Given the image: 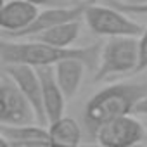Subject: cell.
<instances>
[{"label": "cell", "mask_w": 147, "mask_h": 147, "mask_svg": "<svg viewBox=\"0 0 147 147\" xmlns=\"http://www.w3.org/2000/svg\"><path fill=\"white\" fill-rule=\"evenodd\" d=\"M100 50L102 47L95 43L87 47L61 49L33 38H30L28 42L2 38V42H0V61H2V64H30L35 67H43V66H55L57 62L67 59H82L90 69H97Z\"/></svg>", "instance_id": "1"}, {"label": "cell", "mask_w": 147, "mask_h": 147, "mask_svg": "<svg viewBox=\"0 0 147 147\" xmlns=\"http://www.w3.org/2000/svg\"><path fill=\"white\" fill-rule=\"evenodd\" d=\"M147 95L145 82H118L104 87L92 95L85 106L83 119L85 128L95 138L99 128L116 118L130 116L135 113L137 104Z\"/></svg>", "instance_id": "2"}, {"label": "cell", "mask_w": 147, "mask_h": 147, "mask_svg": "<svg viewBox=\"0 0 147 147\" xmlns=\"http://www.w3.org/2000/svg\"><path fill=\"white\" fill-rule=\"evenodd\" d=\"M138 66V40L135 36L109 38L100 50L94 82L111 80L114 76L135 73Z\"/></svg>", "instance_id": "3"}, {"label": "cell", "mask_w": 147, "mask_h": 147, "mask_svg": "<svg viewBox=\"0 0 147 147\" xmlns=\"http://www.w3.org/2000/svg\"><path fill=\"white\" fill-rule=\"evenodd\" d=\"M85 24L99 36H140L145 30L138 21L126 16V12L100 4H88L83 14Z\"/></svg>", "instance_id": "4"}, {"label": "cell", "mask_w": 147, "mask_h": 147, "mask_svg": "<svg viewBox=\"0 0 147 147\" xmlns=\"http://www.w3.org/2000/svg\"><path fill=\"white\" fill-rule=\"evenodd\" d=\"M35 123H38V118L33 106L19 90L16 82L2 71V78H0V125L21 126Z\"/></svg>", "instance_id": "5"}, {"label": "cell", "mask_w": 147, "mask_h": 147, "mask_svg": "<svg viewBox=\"0 0 147 147\" xmlns=\"http://www.w3.org/2000/svg\"><path fill=\"white\" fill-rule=\"evenodd\" d=\"M145 137L147 126L130 114L102 125L95 135V140L102 147H135Z\"/></svg>", "instance_id": "6"}, {"label": "cell", "mask_w": 147, "mask_h": 147, "mask_svg": "<svg viewBox=\"0 0 147 147\" xmlns=\"http://www.w3.org/2000/svg\"><path fill=\"white\" fill-rule=\"evenodd\" d=\"M2 71L9 75L19 90L26 95L30 104L33 106L38 123L43 126H49L47 116H45V107H43V95H42V82L38 69L30 64H2Z\"/></svg>", "instance_id": "7"}, {"label": "cell", "mask_w": 147, "mask_h": 147, "mask_svg": "<svg viewBox=\"0 0 147 147\" xmlns=\"http://www.w3.org/2000/svg\"><path fill=\"white\" fill-rule=\"evenodd\" d=\"M87 2L80 4H75V5H69V7H52V9H43L36 19L26 28L23 30L21 33H16V35H9V36H14V38H33L36 36L38 33L55 26V24H61V23H67V21H76V19H83V14H85V9H87Z\"/></svg>", "instance_id": "8"}, {"label": "cell", "mask_w": 147, "mask_h": 147, "mask_svg": "<svg viewBox=\"0 0 147 147\" xmlns=\"http://www.w3.org/2000/svg\"><path fill=\"white\" fill-rule=\"evenodd\" d=\"M38 14V7L28 0H2L0 26L4 30V36L21 33L36 19Z\"/></svg>", "instance_id": "9"}, {"label": "cell", "mask_w": 147, "mask_h": 147, "mask_svg": "<svg viewBox=\"0 0 147 147\" xmlns=\"http://www.w3.org/2000/svg\"><path fill=\"white\" fill-rule=\"evenodd\" d=\"M40 82H42V95H43V107H45V116L47 123H54L64 116L66 109V95L61 90L57 80H55V71L54 66H43L36 67Z\"/></svg>", "instance_id": "10"}, {"label": "cell", "mask_w": 147, "mask_h": 147, "mask_svg": "<svg viewBox=\"0 0 147 147\" xmlns=\"http://www.w3.org/2000/svg\"><path fill=\"white\" fill-rule=\"evenodd\" d=\"M88 66L82 61V59H67L62 62H57L54 66L55 71V80L61 87V90L64 92L66 99H73L85 78V69Z\"/></svg>", "instance_id": "11"}, {"label": "cell", "mask_w": 147, "mask_h": 147, "mask_svg": "<svg viewBox=\"0 0 147 147\" xmlns=\"http://www.w3.org/2000/svg\"><path fill=\"white\" fill-rule=\"evenodd\" d=\"M47 128H49V142L54 147H102L100 144L82 145L83 131L76 123V119L69 116H62L61 119L50 123Z\"/></svg>", "instance_id": "12"}, {"label": "cell", "mask_w": 147, "mask_h": 147, "mask_svg": "<svg viewBox=\"0 0 147 147\" xmlns=\"http://www.w3.org/2000/svg\"><path fill=\"white\" fill-rule=\"evenodd\" d=\"M80 33H82V19H76V21L55 24V26L38 33L36 36H33V40H40V42H45L49 45L61 47V49H69L78 40Z\"/></svg>", "instance_id": "13"}, {"label": "cell", "mask_w": 147, "mask_h": 147, "mask_svg": "<svg viewBox=\"0 0 147 147\" xmlns=\"http://www.w3.org/2000/svg\"><path fill=\"white\" fill-rule=\"evenodd\" d=\"M2 138L9 142H30V140H49V128L43 125H21V126H7L0 125Z\"/></svg>", "instance_id": "14"}, {"label": "cell", "mask_w": 147, "mask_h": 147, "mask_svg": "<svg viewBox=\"0 0 147 147\" xmlns=\"http://www.w3.org/2000/svg\"><path fill=\"white\" fill-rule=\"evenodd\" d=\"M145 69H147V26L138 38V66L135 73H142Z\"/></svg>", "instance_id": "15"}, {"label": "cell", "mask_w": 147, "mask_h": 147, "mask_svg": "<svg viewBox=\"0 0 147 147\" xmlns=\"http://www.w3.org/2000/svg\"><path fill=\"white\" fill-rule=\"evenodd\" d=\"M30 4L36 5L38 9H52V7H69V5H75L71 4V0H28Z\"/></svg>", "instance_id": "16"}, {"label": "cell", "mask_w": 147, "mask_h": 147, "mask_svg": "<svg viewBox=\"0 0 147 147\" xmlns=\"http://www.w3.org/2000/svg\"><path fill=\"white\" fill-rule=\"evenodd\" d=\"M107 2H109V5H113V7H116V9H119L126 14H144V16H147V5H125V4L114 2V0H107Z\"/></svg>", "instance_id": "17"}, {"label": "cell", "mask_w": 147, "mask_h": 147, "mask_svg": "<svg viewBox=\"0 0 147 147\" xmlns=\"http://www.w3.org/2000/svg\"><path fill=\"white\" fill-rule=\"evenodd\" d=\"M135 114H138V116H145V118H147V95H145L138 104H137Z\"/></svg>", "instance_id": "18"}, {"label": "cell", "mask_w": 147, "mask_h": 147, "mask_svg": "<svg viewBox=\"0 0 147 147\" xmlns=\"http://www.w3.org/2000/svg\"><path fill=\"white\" fill-rule=\"evenodd\" d=\"M114 2L125 5H147V0H114Z\"/></svg>", "instance_id": "19"}, {"label": "cell", "mask_w": 147, "mask_h": 147, "mask_svg": "<svg viewBox=\"0 0 147 147\" xmlns=\"http://www.w3.org/2000/svg\"><path fill=\"white\" fill-rule=\"evenodd\" d=\"M0 147H14L9 140H5V138H0Z\"/></svg>", "instance_id": "20"}, {"label": "cell", "mask_w": 147, "mask_h": 147, "mask_svg": "<svg viewBox=\"0 0 147 147\" xmlns=\"http://www.w3.org/2000/svg\"><path fill=\"white\" fill-rule=\"evenodd\" d=\"M85 2H87V4H97L99 0H85Z\"/></svg>", "instance_id": "21"}]
</instances>
